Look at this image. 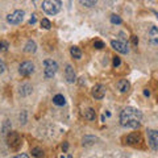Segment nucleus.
Returning <instances> with one entry per match:
<instances>
[{
    "mask_svg": "<svg viewBox=\"0 0 158 158\" xmlns=\"http://www.w3.org/2000/svg\"><path fill=\"white\" fill-rule=\"evenodd\" d=\"M142 115L137 108L127 107L120 113V123L125 128H138L141 125Z\"/></svg>",
    "mask_w": 158,
    "mask_h": 158,
    "instance_id": "nucleus-1",
    "label": "nucleus"
},
{
    "mask_svg": "<svg viewBox=\"0 0 158 158\" xmlns=\"http://www.w3.org/2000/svg\"><path fill=\"white\" fill-rule=\"evenodd\" d=\"M61 0H44L42 2V8L48 15H57L61 11Z\"/></svg>",
    "mask_w": 158,
    "mask_h": 158,
    "instance_id": "nucleus-2",
    "label": "nucleus"
},
{
    "mask_svg": "<svg viewBox=\"0 0 158 158\" xmlns=\"http://www.w3.org/2000/svg\"><path fill=\"white\" fill-rule=\"evenodd\" d=\"M44 75H45L46 79H50L56 75V73L58 70V65L56 61H53V59H45L44 61Z\"/></svg>",
    "mask_w": 158,
    "mask_h": 158,
    "instance_id": "nucleus-3",
    "label": "nucleus"
},
{
    "mask_svg": "<svg viewBox=\"0 0 158 158\" xmlns=\"http://www.w3.org/2000/svg\"><path fill=\"white\" fill-rule=\"evenodd\" d=\"M8 145L13 150H17L19 149L20 145H21V138H20L19 133H16V132H9V135H8Z\"/></svg>",
    "mask_w": 158,
    "mask_h": 158,
    "instance_id": "nucleus-4",
    "label": "nucleus"
},
{
    "mask_svg": "<svg viewBox=\"0 0 158 158\" xmlns=\"http://www.w3.org/2000/svg\"><path fill=\"white\" fill-rule=\"evenodd\" d=\"M19 73L21 74L23 77L32 75V74L34 73V65H33L32 62H29V61L23 62L21 65H20V67H19Z\"/></svg>",
    "mask_w": 158,
    "mask_h": 158,
    "instance_id": "nucleus-5",
    "label": "nucleus"
},
{
    "mask_svg": "<svg viewBox=\"0 0 158 158\" xmlns=\"http://www.w3.org/2000/svg\"><path fill=\"white\" fill-rule=\"evenodd\" d=\"M148 138H149V145L154 152L158 150V132L154 129L148 131Z\"/></svg>",
    "mask_w": 158,
    "mask_h": 158,
    "instance_id": "nucleus-6",
    "label": "nucleus"
},
{
    "mask_svg": "<svg viewBox=\"0 0 158 158\" xmlns=\"http://www.w3.org/2000/svg\"><path fill=\"white\" fill-rule=\"evenodd\" d=\"M23 19H24V11H15L7 16V21L9 24H19L23 21Z\"/></svg>",
    "mask_w": 158,
    "mask_h": 158,
    "instance_id": "nucleus-7",
    "label": "nucleus"
},
{
    "mask_svg": "<svg viewBox=\"0 0 158 158\" xmlns=\"http://www.w3.org/2000/svg\"><path fill=\"white\" fill-rule=\"evenodd\" d=\"M111 46L115 49L116 52L121 53V54H127L128 52H129V48H128V45L125 42H123V41H112Z\"/></svg>",
    "mask_w": 158,
    "mask_h": 158,
    "instance_id": "nucleus-8",
    "label": "nucleus"
},
{
    "mask_svg": "<svg viewBox=\"0 0 158 158\" xmlns=\"http://www.w3.org/2000/svg\"><path fill=\"white\" fill-rule=\"evenodd\" d=\"M106 95V87L103 85H95L92 87V96L95 99H103Z\"/></svg>",
    "mask_w": 158,
    "mask_h": 158,
    "instance_id": "nucleus-9",
    "label": "nucleus"
},
{
    "mask_svg": "<svg viewBox=\"0 0 158 158\" xmlns=\"http://www.w3.org/2000/svg\"><path fill=\"white\" fill-rule=\"evenodd\" d=\"M65 78L69 83H74L75 82V71L71 65H67L66 69H65Z\"/></svg>",
    "mask_w": 158,
    "mask_h": 158,
    "instance_id": "nucleus-10",
    "label": "nucleus"
},
{
    "mask_svg": "<svg viewBox=\"0 0 158 158\" xmlns=\"http://www.w3.org/2000/svg\"><path fill=\"white\" fill-rule=\"evenodd\" d=\"M117 87H118V90H120L121 92H128L129 91V88H131V85H129V82H128L127 79H121V81H118Z\"/></svg>",
    "mask_w": 158,
    "mask_h": 158,
    "instance_id": "nucleus-11",
    "label": "nucleus"
},
{
    "mask_svg": "<svg viewBox=\"0 0 158 158\" xmlns=\"http://www.w3.org/2000/svg\"><path fill=\"white\" fill-rule=\"evenodd\" d=\"M125 141H127V144H129V145L136 144V142L140 141V135H138L137 132H136V133H131V135H128V136H127Z\"/></svg>",
    "mask_w": 158,
    "mask_h": 158,
    "instance_id": "nucleus-12",
    "label": "nucleus"
},
{
    "mask_svg": "<svg viewBox=\"0 0 158 158\" xmlns=\"http://www.w3.org/2000/svg\"><path fill=\"white\" fill-rule=\"evenodd\" d=\"M149 37H150V41L153 45H157V41H158V31H157V27H153L149 32Z\"/></svg>",
    "mask_w": 158,
    "mask_h": 158,
    "instance_id": "nucleus-13",
    "label": "nucleus"
},
{
    "mask_svg": "<svg viewBox=\"0 0 158 158\" xmlns=\"http://www.w3.org/2000/svg\"><path fill=\"white\" fill-rule=\"evenodd\" d=\"M32 90H33V88H32L31 85H24V86L20 87V95H21V96H28L29 94L32 92Z\"/></svg>",
    "mask_w": 158,
    "mask_h": 158,
    "instance_id": "nucleus-14",
    "label": "nucleus"
},
{
    "mask_svg": "<svg viewBox=\"0 0 158 158\" xmlns=\"http://www.w3.org/2000/svg\"><path fill=\"white\" fill-rule=\"evenodd\" d=\"M83 115H85V117L87 118V120H90V121H92V120H95L96 118V113H95V111H94L92 108L86 110L85 112H83Z\"/></svg>",
    "mask_w": 158,
    "mask_h": 158,
    "instance_id": "nucleus-15",
    "label": "nucleus"
},
{
    "mask_svg": "<svg viewBox=\"0 0 158 158\" xmlns=\"http://www.w3.org/2000/svg\"><path fill=\"white\" fill-rule=\"evenodd\" d=\"M70 53L75 59H81L82 58V52H81V49H79L78 46H73L70 49Z\"/></svg>",
    "mask_w": 158,
    "mask_h": 158,
    "instance_id": "nucleus-16",
    "label": "nucleus"
},
{
    "mask_svg": "<svg viewBox=\"0 0 158 158\" xmlns=\"http://www.w3.org/2000/svg\"><path fill=\"white\" fill-rule=\"evenodd\" d=\"M53 103L56 106H65L66 102H65V98H63V95H59V94H58V95H56L53 98Z\"/></svg>",
    "mask_w": 158,
    "mask_h": 158,
    "instance_id": "nucleus-17",
    "label": "nucleus"
},
{
    "mask_svg": "<svg viewBox=\"0 0 158 158\" xmlns=\"http://www.w3.org/2000/svg\"><path fill=\"white\" fill-rule=\"evenodd\" d=\"M24 50H25L27 53H34V52H36V42L32 41V40H31V41H28Z\"/></svg>",
    "mask_w": 158,
    "mask_h": 158,
    "instance_id": "nucleus-18",
    "label": "nucleus"
},
{
    "mask_svg": "<svg viewBox=\"0 0 158 158\" xmlns=\"http://www.w3.org/2000/svg\"><path fill=\"white\" fill-rule=\"evenodd\" d=\"M78 2L81 3L82 6H85L87 8H91V7H94L98 3V0H78Z\"/></svg>",
    "mask_w": 158,
    "mask_h": 158,
    "instance_id": "nucleus-19",
    "label": "nucleus"
},
{
    "mask_svg": "<svg viewBox=\"0 0 158 158\" xmlns=\"http://www.w3.org/2000/svg\"><path fill=\"white\" fill-rule=\"evenodd\" d=\"M32 156H34V157H42L44 152H42V149H40V148H34V149H32Z\"/></svg>",
    "mask_w": 158,
    "mask_h": 158,
    "instance_id": "nucleus-20",
    "label": "nucleus"
},
{
    "mask_svg": "<svg viewBox=\"0 0 158 158\" xmlns=\"http://www.w3.org/2000/svg\"><path fill=\"white\" fill-rule=\"evenodd\" d=\"M90 141H96V138H95V137H88V136H87V137L83 138V142H82V144H83V145H86V146L92 145Z\"/></svg>",
    "mask_w": 158,
    "mask_h": 158,
    "instance_id": "nucleus-21",
    "label": "nucleus"
},
{
    "mask_svg": "<svg viewBox=\"0 0 158 158\" xmlns=\"http://www.w3.org/2000/svg\"><path fill=\"white\" fill-rule=\"evenodd\" d=\"M41 25H42V28H45V29H50L52 24H50V21H49L48 19H42L41 20Z\"/></svg>",
    "mask_w": 158,
    "mask_h": 158,
    "instance_id": "nucleus-22",
    "label": "nucleus"
},
{
    "mask_svg": "<svg viewBox=\"0 0 158 158\" xmlns=\"http://www.w3.org/2000/svg\"><path fill=\"white\" fill-rule=\"evenodd\" d=\"M111 23L112 24H121V19L117 16V15H112L111 16Z\"/></svg>",
    "mask_w": 158,
    "mask_h": 158,
    "instance_id": "nucleus-23",
    "label": "nucleus"
},
{
    "mask_svg": "<svg viewBox=\"0 0 158 158\" xmlns=\"http://www.w3.org/2000/svg\"><path fill=\"white\" fill-rule=\"evenodd\" d=\"M94 48H96V49H103V48H104V42L100 41V40H96V41H94Z\"/></svg>",
    "mask_w": 158,
    "mask_h": 158,
    "instance_id": "nucleus-24",
    "label": "nucleus"
},
{
    "mask_svg": "<svg viewBox=\"0 0 158 158\" xmlns=\"http://www.w3.org/2000/svg\"><path fill=\"white\" fill-rule=\"evenodd\" d=\"M8 50V42L6 41H0V52H7Z\"/></svg>",
    "mask_w": 158,
    "mask_h": 158,
    "instance_id": "nucleus-25",
    "label": "nucleus"
},
{
    "mask_svg": "<svg viewBox=\"0 0 158 158\" xmlns=\"http://www.w3.org/2000/svg\"><path fill=\"white\" fill-rule=\"evenodd\" d=\"M120 58H118V57H115V58H113V66H115V67H117L118 65H120Z\"/></svg>",
    "mask_w": 158,
    "mask_h": 158,
    "instance_id": "nucleus-26",
    "label": "nucleus"
},
{
    "mask_svg": "<svg viewBox=\"0 0 158 158\" xmlns=\"http://www.w3.org/2000/svg\"><path fill=\"white\" fill-rule=\"evenodd\" d=\"M4 70H6V65H4V62L0 59V74H3Z\"/></svg>",
    "mask_w": 158,
    "mask_h": 158,
    "instance_id": "nucleus-27",
    "label": "nucleus"
},
{
    "mask_svg": "<svg viewBox=\"0 0 158 158\" xmlns=\"http://www.w3.org/2000/svg\"><path fill=\"white\" fill-rule=\"evenodd\" d=\"M132 44H133V45H137V44H138L137 36H132Z\"/></svg>",
    "mask_w": 158,
    "mask_h": 158,
    "instance_id": "nucleus-28",
    "label": "nucleus"
},
{
    "mask_svg": "<svg viewBox=\"0 0 158 158\" xmlns=\"http://www.w3.org/2000/svg\"><path fill=\"white\" fill-rule=\"evenodd\" d=\"M36 23V15H32V19L29 20V24H34Z\"/></svg>",
    "mask_w": 158,
    "mask_h": 158,
    "instance_id": "nucleus-29",
    "label": "nucleus"
},
{
    "mask_svg": "<svg viewBox=\"0 0 158 158\" xmlns=\"http://www.w3.org/2000/svg\"><path fill=\"white\" fill-rule=\"evenodd\" d=\"M67 148H69L67 142H63V145H62V149H63V152H66V150H67Z\"/></svg>",
    "mask_w": 158,
    "mask_h": 158,
    "instance_id": "nucleus-30",
    "label": "nucleus"
},
{
    "mask_svg": "<svg viewBox=\"0 0 158 158\" xmlns=\"http://www.w3.org/2000/svg\"><path fill=\"white\" fill-rule=\"evenodd\" d=\"M28 158V154H20V156H16V158Z\"/></svg>",
    "mask_w": 158,
    "mask_h": 158,
    "instance_id": "nucleus-31",
    "label": "nucleus"
},
{
    "mask_svg": "<svg viewBox=\"0 0 158 158\" xmlns=\"http://www.w3.org/2000/svg\"><path fill=\"white\" fill-rule=\"evenodd\" d=\"M144 95H145V96H149V95H150V92L148 91V90H145V91H144Z\"/></svg>",
    "mask_w": 158,
    "mask_h": 158,
    "instance_id": "nucleus-32",
    "label": "nucleus"
}]
</instances>
